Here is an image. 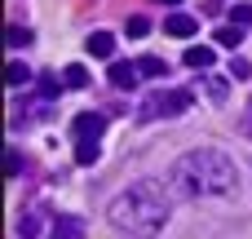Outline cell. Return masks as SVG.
<instances>
[{
	"label": "cell",
	"instance_id": "cell-1",
	"mask_svg": "<svg viewBox=\"0 0 252 239\" xmlns=\"http://www.w3.org/2000/svg\"><path fill=\"white\" fill-rule=\"evenodd\" d=\"M173 217V200L159 182H133L106 204V222L128 239H155Z\"/></svg>",
	"mask_w": 252,
	"mask_h": 239
},
{
	"label": "cell",
	"instance_id": "cell-2",
	"mask_svg": "<svg viewBox=\"0 0 252 239\" xmlns=\"http://www.w3.org/2000/svg\"><path fill=\"white\" fill-rule=\"evenodd\" d=\"M168 177H173V186L182 191V195H190V200H221V195H235L239 191V169H235V160L226 155V151H186L173 169H168Z\"/></svg>",
	"mask_w": 252,
	"mask_h": 239
},
{
	"label": "cell",
	"instance_id": "cell-3",
	"mask_svg": "<svg viewBox=\"0 0 252 239\" xmlns=\"http://www.w3.org/2000/svg\"><path fill=\"white\" fill-rule=\"evenodd\" d=\"M190 102H195L190 89H155V93L142 98L137 115H142V120H173V115H186Z\"/></svg>",
	"mask_w": 252,
	"mask_h": 239
},
{
	"label": "cell",
	"instance_id": "cell-4",
	"mask_svg": "<svg viewBox=\"0 0 252 239\" xmlns=\"http://www.w3.org/2000/svg\"><path fill=\"white\" fill-rule=\"evenodd\" d=\"M71 133H75V142H97V137L106 133V115L84 111V115H75V120H71Z\"/></svg>",
	"mask_w": 252,
	"mask_h": 239
},
{
	"label": "cell",
	"instance_id": "cell-5",
	"mask_svg": "<svg viewBox=\"0 0 252 239\" xmlns=\"http://www.w3.org/2000/svg\"><path fill=\"white\" fill-rule=\"evenodd\" d=\"M164 31H168L173 40H177V35H182V40H190V35L199 31V22H195L190 13H168V18H164Z\"/></svg>",
	"mask_w": 252,
	"mask_h": 239
},
{
	"label": "cell",
	"instance_id": "cell-6",
	"mask_svg": "<svg viewBox=\"0 0 252 239\" xmlns=\"http://www.w3.org/2000/svg\"><path fill=\"white\" fill-rule=\"evenodd\" d=\"M137 75H142L137 62H115V67H111V84H115V89H133Z\"/></svg>",
	"mask_w": 252,
	"mask_h": 239
},
{
	"label": "cell",
	"instance_id": "cell-7",
	"mask_svg": "<svg viewBox=\"0 0 252 239\" xmlns=\"http://www.w3.org/2000/svg\"><path fill=\"white\" fill-rule=\"evenodd\" d=\"M49 239H84V222H80V217H58Z\"/></svg>",
	"mask_w": 252,
	"mask_h": 239
},
{
	"label": "cell",
	"instance_id": "cell-8",
	"mask_svg": "<svg viewBox=\"0 0 252 239\" xmlns=\"http://www.w3.org/2000/svg\"><path fill=\"white\" fill-rule=\"evenodd\" d=\"M89 53H93V58H111V53H115V35H111V31H93V35H89Z\"/></svg>",
	"mask_w": 252,
	"mask_h": 239
},
{
	"label": "cell",
	"instance_id": "cell-9",
	"mask_svg": "<svg viewBox=\"0 0 252 239\" xmlns=\"http://www.w3.org/2000/svg\"><path fill=\"white\" fill-rule=\"evenodd\" d=\"M213 58H217V53H213L208 44H190L182 62H186V67H195V71H204V67H213Z\"/></svg>",
	"mask_w": 252,
	"mask_h": 239
},
{
	"label": "cell",
	"instance_id": "cell-10",
	"mask_svg": "<svg viewBox=\"0 0 252 239\" xmlns=\"http://www.w3.org/2000/svg\"><path fill=\"white\" fill-rule=\"evenodd\" d=\"M204 93H208V102H217V106H221V102L230 98V84H226V80H217V75H208V80H204Z\"/></svg>",
	"mask_w": 252,
	"mask_h": 239
},
{
	"label": "cell",
	"instance_id": "cell-11",
	"mask_svg": "<svg viewBox=\"0 0 252 239\" xmlns=\"http://www.w3.org/2000/svg\"><path fill=\"white\" fill-rule=\"evenodd\" d=\"M124 31H128V35H133V40H142V35H151V18H146V13H133V18H128V27H124Z\"/></svg>",
	"mask_w": 252,
	"mask_h": 239
},
{
	"label": "cell",
	"instance_id": "cell-12",
	"mask_svg": "<svg viewBox=\"0 0 252 239\" xmlns=\"http://www.w3.org/2000/svg\"><path fill=\"white\" fill-rule=\"evenodd\" d=\"M4 40H9V49H22V44H31V40H35V35H31V31H27V27H18V22H13V27H9V31H4Z\"/></svg>",
	"mask_w": 252,
	"mask_h": 239
},
{
	"label": "cell",
	"instance_id": "cell-13",
	"mask_svg": "<svg viewBox=\"0 0 252 239\" xmlns=\"http://www.w3.org/2000/svg\"><path fill=\"white\" fill-rule=\"evenodd\" d=\"M97 142H75V164H97Z\"/></svg>",
	"mask_w": 252,
	"mask_h": 239
},
{
	"label": "cell",
	"instance_id": "cell-14",
	"mask_svg": "<svg viewBox=\"0 0 252 239\" xmlns=\"http://www.w3.org/2000/svg\"><path fill=\"white\" fill-rule=\"evenodd\" d=\"M18 231H22V239H40V235H44V222H40V217H35V213H27V217H22V226H18Z\"/></svg>",
	"mask_w": 252,
	"mask_h": 239
},
{
	"label": "cell",
	"instance_id": "cell-15",
	"mask_svg": "<svg viewBox=\"0 0 252 239\" xmlns=\"http://www.w3.org/2000/svg\"><path fill=\"white\" fill-rule=\"evenodd\" d=\"M62 84H71V89H89V71H84V67H66Z\"/></svg>",
	"mask_w": 252,
	"mask_h": 239
},
{
	"label": "cell",
	"instance_id": "cell-16",
	"mask_svg": "<svg viewBox=\"0 0 252 239\" xmlns=\"http://www.w3.org/2000/svg\"><path fill=\"white\" fill-rule=\"evenodd\" d=\"M137 71H142V75H168V62H159V58H142Z\"/></svg>",
	"mask_w": 252,
	"mask_h": 239
},
{
	"label": "cell",
	"instance_id": "cell-17",
	"mask_svg": "<svg viewBox=\"0 0 252 239\" xmlns=\"http://www.w3.org/2000/svg\"><path fill=\"white\" fill-rule=\"evenodd\" d=\"M27 80H31V71H27L22 62H9V84H13V89H22Z\"/></svg>",
	"mask_w": 252,
	"mask_h": 239
},
{
	"label": "cell",
	"instance_id": "cell-18",
	"mask_svg": "<svg viewBox=\"0 0 252 239\" xmlns=\"http://www.w3.org/2000/svg\"><path fill=\"white\" fill-rule=\"evenodd\" d=\"M230 75H235V80H252V62L248 58H235V62H230Z\"/></svg>",
	"mask_w": 252,
	"mask_h": 239
},
{
	"label": "cell",
	"instance_id": "cell-19",
	"mask_svg": "<svg viewBox=\"0 0 252 239\" xmlns=\"http://www.w3.org/2000/svg\"><path fill=\"white\" fill-rule=\"evenodd\" d=\"M239 40H244V35H239V27H221V31H217V44H230V49H235Z\"/></svg>",
	"mask_w": 252,
	"mask_h": 239
},
{
	"label": "cell",
	"instance_id": "cell-20",
	"mask_svg": "<svg viewBox=\"0 0 252 239\" xmlns=\"http://www.w3.org/2000/svg\"><path fill=\"white\" fill-rule=\"evenodd\" d=\"M230 18H235V27H252V9H248V4H235Z\"/></svg>",
	"mask_w": 252,
	"mask_h": 239
},
{
	"label": "cell",
	"instance_id": "cell-21",
	"mask_svg": "<svg viewBox=\"0 0 252 239\" xmlns=\"http://www.w3.org/2000/svg\"><path fill=\"white\" fill-rule=\"evenodd\" d=\"M40 93H44V98H58V80H53V75H40Z\"/></svg>",
	"mask_w": 252,
	"mask_h": 239
},
{
	"label": "cell",
	"instance_id": "cell-22",
	"mask_svg": "<svg viewBox=\"0 0 252 239\" xmlns=\"http://www.w3.org/2000/svg\"><path fill=\"white\" fill-rule=\"evenodd\" d=\"M18 173H22V155H18V151H9V177H18Z\"/></svg>",
	"mask_w": 252,
	"mask_h": 239
},
{
	"label": "cell",
	"instance_id": "cell-23",
	"mask_svg": "<svg viewBox=\"0 0 252 239\" xmlns=\"http://www.w3.org/2000/svg\"><path fill=\"white\" fill-rule=\"evenodd\" d=\"M239 133H248V137H252V106H248V115L239 120Z\"/></svg>",
	"mask_w": 252,
	"mask_h": 239
},
{
	"label": "cell",
	"instance_id": "cell-24",
	"mask_svg": "<svg viewBox=\"0 0 252 239\" xmlns=\"http://www.w3.org/2000/svg\"><path fill=\"white\" fill-rule=\"evenodd\" d=\"M159 4H182V0H159Z\"/></svg>",
	"mask_w": 252,
	"mask_h": 239
}]
</instances>
